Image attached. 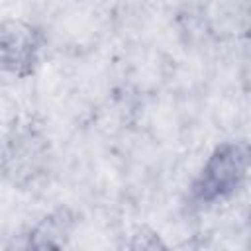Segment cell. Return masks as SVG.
<instances>
[{
  "label": "cell",
  "mask_w": 251,
  "mask_h": 251,
  "mask_svg": "<svg viewBox=\"0 0 251 251\" xmlns=\"http://www.w3.org/2000/svg\"><path fill=\"white\" fill-rule=\"evenodd\" d=\"M41 31L24 20L0 22V73L29 76L41 53Z\"/></svg>",
  "instance_id": "3957f363"
},
{
  "label": "cell",
  "mask_w": 251,
  "mask_h": 251,
  "mask_svg": "<svg viewBox=\"0 0 251 251\" xmlns=\"http://www.w3.org/2000/svg\"><path fill=\"white\" fill-rule=\"evenodd\" d=\"M49 165L47 137L31 126H22L12 131L4 143L0 169L14 186H29L41 178Z\"/></svg>",
  "instance_id": "7a4b0ae2"
},
{
  "label": "cell",
  "mask_w": 251,
  "mask_h": 251,
  "mask_svg": "<svg viewBox=\"0 0 251 251\" xmlns=\"http://www.w3.org/2000/svg\"><path fill=\"white\" fill-rule=\"evenodd\" d=\"M249 171V151L245 143L227 141L218 145L190 186L192 202L210 206L233 196L245 182Z\"/></svg>",
  "instance_id": "6da1fadb"
},
{
  "label": "cell",
  "mask_w": 251,
  "mask_h": 251,
  "mask_svg": "<svg viewBox=\"0 0 251 251\" xmlns=\"http://www.w3.org/2000/svg\"><path fill=\"white\" fill-rule=\"evenodd\" d=\"M75 226V218L67 208H59L45 216L27 235L31 247H61Z\"/></svg>",
  "instance_id": "277c9868"
}]
</instances>
